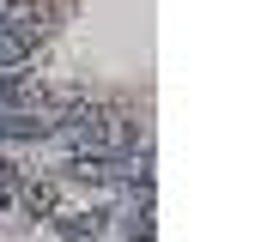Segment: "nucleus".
I'll return each instance as SVG.
<instances>
[{
    "instance_id": "1",
    "label": "nucleus",
    "mask_w": 261,
    "mask_h": 242,
    "mask_svg": "<svg viewBox=\"0 0 261 242\" xmlns=\"http://www.w3.org/2000/svg\"><path fill=\"white\" fill-rule=\"evenodd\" d=\"M18 212H24V218H55V212H61V176H31V170H24Z\"/></svg>"
},
{
    "instance_id": "2",
    "label": "nucleus",
    "mask_w": 261,
    "mask_h": 242,
    "mask_svg": "<svg viewBox=\"0 0 261 242\" xmlns=\"http://www.w3.org/2000/svg\"><path fill=\"white\" fill-rule=\"evenodd\" d=\"M0 139H18V145L31 139L37 145V139H55V121L43 109H12V115H0Z\"/></svg>"
},
{
    "instance_id": "3",
    "label": "nucleus",
    "mask_w": 261,
    "mask_h": 242,
    "mask_svg": "<svg viewBox=\"0 0 261 242\" xmlns=\"http://www.w3.org/2000/svg\"><path fill=\"white\" fill-rule=\"evenodd\" d=\"M12 109H49V91L37 79L12 73V79H0V115H12Z\"/></svg>"
},
{
    "instance_id": "4",
    "label": "nucleus",
    "mask_w": 261,
    "mask_h": 242,
    "mask_svg": "<svg viewBox=\"0 0 261 242\" xmlns=\"http://www.w3.org/2000/svg\"><path fill=\"white\" fill-rule=\"evenodd\" d=\"M49 224H55L67 242H97V230H103V212H55Z\"/></svg>"
},
{
    "instance_id": "5",
    "label": "nucleus",
    "mask_w": 261,
    "mask_h": 242,
    "mask_svg": "<svg viewBox=\"0 0 261 242\" xmlns=\"http://www.w3.org/2000/svg\"><path fill=\"white\" fill-rule=\"evenodd\" d=\"M37 49V37H24V31H12V24H0V67H24Z\"/></svg>"
},
{
    "instance_id": "6",
    "label": "nucleus",
    "mask_w": 261,
    "mask_h": 242,
    "mask_svg": "<svg viewBox=\"0 0 261 242\" xmlns=\"http://www.w3.org/2000/svg\"><path fill=\"white\" fill-rule=\"evenodd\" d=\"M18 188H24V170L12 158H0V206H18Z\"/></svg>"
},
{
    "instance_id": "7",
    "label": "nucleus",
    "mask_w": 261,
    "mask_h": 242,
    "mask_svg": "<svg viewBox=\"0 0 261 242\" xmlns=\"http://www.w3.org/2000/svg\"><path fill=\"white\" fill-rule=\"evenodd\" d=\"M12 6H18V0H0V24H6V12H12Z\"/></svg>"
}]
</instances>
